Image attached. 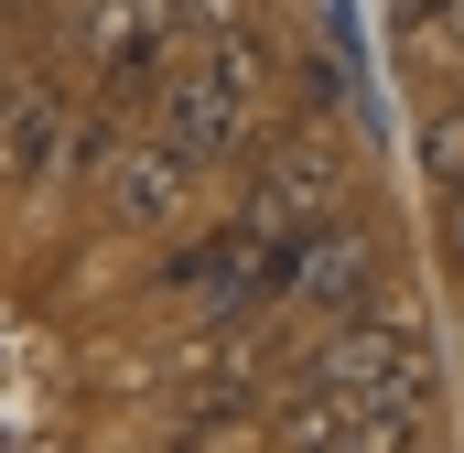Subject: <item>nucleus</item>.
<instances>
[{"instance_id": "1", "label": "nucleus", "mask_w": 464, "mask_h": 453, "mask_svg": "<svg viewBox=\"0 0 464 453\" xmlns=\"http://www.w3.org/2000/svg\"><path fill=\"white\" fill-rule=\"evenodd\" d=\"M259 76H270V54L248 43V33H206L173 76H162V119H151V140H173L195 173H217L237 162V140H248V98H259Z\"/></svg>"}, {"instance_id": "2", "label": "nucleus", "mask_w": 464, "mask_h": 453, "mask_svg": "<svg viewBox=\"0 0 464 453\" xmlns=\"http://www.w3.org/2000/svg\"><path fill=\"white\" fill-rule=\"evenodd\" d=\"M335 195H346V140H335V130H292V140L259 151L237 217H248V226H324Z\"/></svg>"}, {"instance_id": "3", "label": "nucleus", "mask_w": 464, "mask_h": 453, "mask_svg": "<svg viewBox=\"0 0 464 453\" xmlns=\"http://www.w3.org/2000/svg\"><path fill=\"white\" fill-rule=\"evenodd\" d=\"M65 151H76V119H65V98H54V87L11 98V119H0V173H11V184H44Z\"/></svg>"}, {"instance_id": "4", "label": "nucleus", "mask_w": 464, "mask_h": 453, "mask_svg": "<svg viewBox=\"0 0 464 453\" xmlns=\"http://www.w3.org/2000/svg\"><path fill=\"white\" fill-rule=\"evenodd\" d=\"M303 292H314L335 324L367 313V303H378V259H367V237H324V226H314V237H303Z\"/></svg>"}, {"instance_id": "5", "label": "nucleus", "mask_w": 464, "mask_h": 453, "mask_svg": "<svg viewBox=\"0 0 464 453\" xmlns=\"http://www.w3.org/2000/svg\"><path fill=\"white\" fill-rule=\"evenodd\" d=\"M184 195H195V162H184L173 140H140V151L119 162V217H130V226H162Z\"/></svg>"}, {"instance_id": "6", "label": "nucleus", "mask_w": 464, "mask_h": 453, "mask_svg": "<svg viewBox=\"0 0 464 453\" xmlns=\"http://www.w3.org/2000/svg\"><path fill=\"white\" fill-rule=\"evenodd\" d=\"M421 173H432L443 195H454V184H464V109H443V119H432V130H421Z\"/></svg>"}, {"instance_id": "7", "label": "nucleus", "mask_w": 464, "mask_h": 453, "mask_svg": "<svg viewBox=\"0 0 464 453\" xmlns=\"http://www.w3.org/2000/svg\"><path fill=\"white\" fill-rule=\"evenodd\" d=\"M454 11H464V0H411V22H454Z\"/></svg>"}, {"instance_id": "8", "label": "nucleus", "mask_w": 464, "mask_h": 453, "mask_svg": "<svg viewBox=\"0 0 464 453\" xmlns=\"http://www.w3.org/2000/svg\"><path fill=\"white\" fill-rule=\"evenodd\" d=\"M454 259H464V184H454Z\"/></svg>"}]
</instances>
